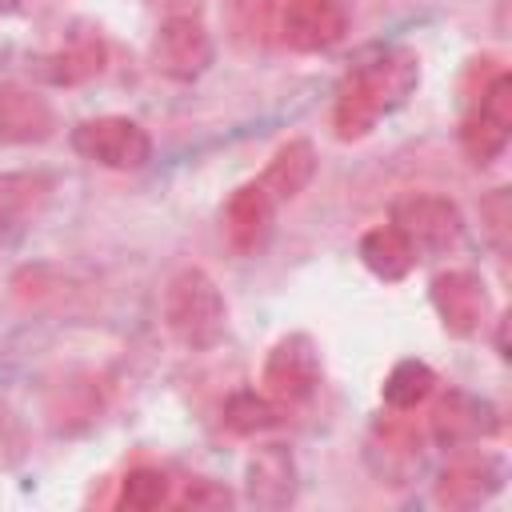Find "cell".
<instances>
[{
  "instance_id": "obj_16",
  "label": "cell",
  "mask_w": 512,
  "mask_h": 512,
  "mask_svg": "<svg viewBox=\"0 0 512 512\" xmlns=\"http://www.w3.org/2000/svg\"><path fill=\"white\" fill-rule=\"evenodd\" d=\"M36 72L56 84V88H72V84H84L92 76L104 72V40L84 32V36H72L68 44L36 56Z\"/></svg>"
},
{
  "instance_id": "obj_14",
  "label": "cell",
  "mask_w": 512,
  "mask_h": 512,
  "mask_svg": "<svg viewBox=\"0 0 512 512\" xmlns=\"http://www.w3.org/2000/svg\"><path fill=\"white\" fill-rule=\"evenodd\" d=\"M276 208H280V204L264 192L260 180L240 184V188L232 192L228 208H224V232H228L232 248H236V252H256V248L268 240V232H272Z\"/></svg>"
},
{
  "instance_id": "obj_24",
  "label": "cell",
  "mask_w": 512,
  "mask_h": 512,
  "mask_svg": "<svg viewBox=\"0 0 512 512\" xmlns=\"http://www.w3.org/2000/svg\"><path fill=\"white\" fill-rule=\"evenodd\" d=\"M20 8V0H0V16H12Z\"/></svg>"
},
{
  "instance_id": "obj_21",
  "label": "cell",
  "mask_w": 512,
  "mask_h": 512,
  "mask_svg": "<svg viewBox=\"0 0 512 512\" xmlns=\"http://www.w3.org/2000/svg\"><path fill=\"white\" fill-rule=\"evenodd\" d=\"M168 500V476L160 468H132L120 484V504L128 512H152Z\"/></svg>"
},
{
  "instance_id": "obj_1",
  "label": "cell",
  "mask_w": 512,
  "mask_h": 512,
  "mask_svg": "<svg viewBox=\"0 0 512 512\" xmlns=\"http://www.w3.org/2000/svg\"><path fill=\"white\" fill-rule=\"evenodd\" d=\"M420 84V60L408 48H384L372 60H360L332 104V128L336 140L352 144L364 140L388 112H396Z\"/></svg>"
},
{
  "instance_id": "obj_19",
  "label": "cell",
  "mask_w": 512,
  "mask_h": 512,
  "mask_svg": "<svg viewBox=\"0 0 512 512\" xmlns=\"http://www.w3.org/2000/svg\"><path fill=\"white\" fill-rule=\"evenodd\" d=\"M384 404L392 412H412L420 408L432 392H436V372L424 360H400L388 376H384Z\"/></svg>"
},
{
  "instance_id": "obj_4",
  "label": "cell",
  "mask_w": 512,
  "mask_h": 512,
  "mask_svg": "<svg viewBox=\"0 0 512 512\" xmlns=\"http://www.w3.org/2000/svg\"><path fill=\"white\" fill-rule=\"evenodd\" d=\"M72 148L100 164V168H112V172H132V168H144L148 156H152V136L128 120V116H92V120H80L72 128Z\"/></svg>"
},
{
  "instance_id": "obj_3",
  "label": "cell",
  "mask_w": 512,
  "mask_h": 512,
  "mask_svg": "<svg viewBox=\"0 0 512 512\" xmlns=\"http://www.w3.org/2000/svg\"><path fill=\"white\" fill-rule=\"evenodd\" d=\"M512 136V76L496 72L488 84L476 88L468 116L460 124V144L472 164H492Z\"/></svg>"
},
{
  "instance_id": "obj_13",
  "label": "cell",
  "mask_w": 512,
  "mask_h": 512,
  "mask_svg": "<svg viewBox=\"0 0 512 512\" xmlns=\"http://www.w3.org/2000/svg\"><path fill=\"white\" fill-rule=\"evenodd\" d=\"M244 496L256 508H284L296 500V460L284 444H264L244 468Z\"/></svg>"
},
{
  "instance_id": "obj_20",
  "label": "cell",
  "mask_w": 512,
  "mask_h": 512,
  "mask_svg": "<svg viewBox=\"0 0 512 512\" xmlns=\"http://www.w3.org/2000/svg\"><path fill=\"white\" fill-rule=\"evenodd\" d=\"M280 420V408L272 396H260V392H236L228 404H224V424L240 436H256L264 428H272Z\"/></svg>"
},
{
  "instance_id": "obj_12",
  "label": "cell",
  "mask_w": 512,
  "mask_h": 512,
  "mask_svg": "<svg viewBox=\"0 0 512 512\" xmlns=\"http://www.w3.org/2000/svg\"><path fill=\"white\" fill-rule=\"evenodd\" d=\"M56 132L52 104L24 88V84H0V144H44Z\"/></svg>"
},
{
  "instance_id": "obj_9",
  "label": "cell",
  "mask_w": 512,
  "mask_h": 512,
  "mask_svg": "<svg viewBox=\"0 0 512 512\" xmlns=\"http://www.w3.org/2000/svg\"><path fill=\"white\" fill-rule=\"evenodd\" d=\"M432 308L440 316V324L452 332V336H476L492 312V300H488V288L476 272L468 268H448L440 276H432Z\"/></svg>"
},
{
  "instance_id": "obj_22",
  "label": "cell",
  "mask_w": 512,
  "mask_h": 512,
  "mask_svg": "<svg viewBox=\"0 0 512 512\" xmlns=\"http://www.w3.org/2000/svg\"><path fill=\"white\" fill-rule=\"evenodd\" d=\"M480 220H484V232L488 240L496 244V252L508 248V228H512V200H508V188H492L484 200H480Z\"/></svg>"
},
{
  "instance_id": "obj_7",
  "label": "cell",
  "mask_w": 512,
  "mask_h": 512,
  "mask_svg": "<svg viewBox=\"0 0 512 512\" xmlns=\"http://www.w3.org/2000/svg\"><path fill=\"white\" fill-rule=\"evenodd\" d=\"M264 396H272L276 404H300L316 392L320 384V348L312 336L292 332L284 340L272 344L264 372H260Z\"/></svg>"
},
{
  "instance_id": "obj_2",
  "label": "cell",
  "mask_w": 512,
  "mask_h": 512,
  "mask_svg": "<svg viewBox=\"0 0 512 512\" xmlns=\"http://www.w3.org/2000/svg\"><path fill=\"white\" fill-rule=\"evenodd\" d=\"M164 324L176 344L192 352H208L220 344L228 324V304L216 280L204 268H180L164 288Z\"/></svg>"
},
{
  "instance_id": "obj_23",
  "label": "cell",
  "mask_w": 512,
  "mask_h": 512,
  "mask_svg": "<svg viewBox=\"0 0 512 512\" xmlns=\"http://www.w3.org/2000/svg\"><path fill=\"white\" fill-rule=\"evenodd\" d=\"M180 504L192 508V512H200V508H228V504H232V492H228L224 484H216V480H192V484L184 488Z\"/></svg>"
},
{
  "instance_id": "obj_11",
  "label": "cell",
  "mask_w": 512,
  "mask_h": 512,
  "mask_svg": "<svg viewBox=\"0 0 512 512\" xmlns=\"http://www.w3.org/2000/svg\"><path fill=\"white\" fill-rule=\"evenodd\" d=\"M496 432H500L496 408L488 400H476V396H464V392H448L432 412V436L444 448H464V444L488 440Z\"/></svg>"
},
{
  "instance_id": "obj_15",
  "label": "cell",
  "mask_w": 512,
  "mask_h": 512,
  "mask_svg": "<svg viewBox=\"0 0 512 512\" xmlns=\"http://www.w3.org/2000/svg\"><path fill=\"white\" fill-rule=\"evenodd\" d=\"M52 200V180L44 172H0V240L20 236Z\"/></svg>"
},
{
  "instance_id": "obj_6",
  "label": "cell",
  "mask_w": 512,
  "mask_h": 512,
  "mask_svg": "<svg viewBox=\"0 0 512 512\" xmlns=\"http://www.w3.org/2000/svg\"><path fill=\"white\" fill-rule=\"evenodd\" d=\"M392 224L412 240L416 256H440V252L456 248L460 232H464L460 208L448 196H432V192H412V196L396 200Z\"/></svg>"
},
{
  "instance_id": "obj_17",
  "label": "cell",
  "mask_w": 512,
  "mask_h": 512,
  "mask_svg": "<svg viewBox=\"0 0 512 512\" xmlns=\"http://www.w3.org/2000/svg\"><path fill=\"white\" fill-rule=\"evenodd\" d=\"M316 176V148L308 140H288L284 148H276V156L268 160L260 184L264 192L276 200V204H288L296 200Z\"/></svg>"
},
{
  "instance_id": "obj_18",
  "label": "cell",
  "mask_w": 512,
  "mask_h": 512,
  "mask_svg": "<svg viewBox=\"0 0 512 512\" xmlns=\"http://www.w3.org/2000/svg\"><path fill=\"white\" fill-rule=\"evenodd\" d=\"M360 260L380 280H404L416 268V248L396 224H376L360 236Z\"/></svg>"
},
{
  "instance_id": "obj_10",
  "label": "cell",
  "mask_w": 512,
  "mask_h": 512,
  "mask_svg": "<svg viewBox=\"0 0 512 512\" xmlns=\"http://www.w3.org/2000/svg\"><path fill=\"white\" fill-rule=\"evenodd\" d=\"M504 488V460L492 456V452H476V456H460L452 460L436 488H432V500L440 508H452V512H464V508H480L488 504L496 492Z\"/></svg>"
},
{
  "instance_id": "obj_5",
  "label": "cell",
  "mask_w": 512,
  "mask_h": 512,
  "mask_svg": "<svg viewBox=\"0 0 512 512\" xmlns=\"http://www.w3.org/2000/svg\"><path fill=\"white\" fill-rule=\"evenodd\" d=\"M216 60L212 32L196 16H168L152 36V68L164 80L192 84L200 80Z\"/></svg>"
},
{
  "instance_id": "obj_8",
  "label": "cell",
  "mask_w": 512,
  "mask_h": 512,
  "mask_svg": "<svg viewBox=\"0 0 512 512\" xmlns=\"http://www.w3.org/2000/svg\"><path fill=\"white\" fill-rule=\"evenodd\" d=\"M280 40L292 52H328L344 40L348 32V12L340 0H284L276 16Z\"/></svg>"
}]
</instances>
